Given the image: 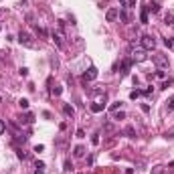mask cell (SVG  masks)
Wrapping results in <instances>:
<instances>
[{
    "label": "cell",
    "instance_id": "ba28073f",
    "mask_svg": "<svg viewBox=\"0 0 174 174\" xmlns=\"http://www.w3.org/2000/svg\"><path fill=\"white\" fill-rule=\"evenodd\" d=\"M146 10L152 12V14H158V12H160V4H158V2H148V4H146Z\"/></svg>",
    "mask_w": 174,
    "mask_h": 174
},
{
    "label": "cell",
    "instance_id": "e0dca14e",
    "mask_svg": "<svg viewBox=\"0 0 174 174\" xmlns=\"http://www.w3.org/2000/svg\"><path fill=\"white\" fill-rule=\"evenodd\" d=\"M35 174H45V162H36L35 164Z\"/></svg>",
    "mask_w": 174,
    "mask_h": 174
},
{
    "label": "cell",
    "instance_id": "60d3db41",
    "mask_svg": "<svg viewBox=\"0 0 174 174\" xmlns=\"http://www.w3.org/2000/svg\"><path fill=\"white\" fill-rule=\"evenodd\" d=\"M119 2H124V0H119Z\"/></svg>",
    "mask_w": 174,
    "mask_h": 174
},
{
    "label": "cell",
    "instance_id": "7c38bea8",
    "mask_svg": "<svg viewBox=\"0 0 174 174\" xmlns=\"http://www.w3.org/2000/svg\"><path fill=\"white\" fill-rule=\"evenodd\" d=\"M73 156H75V158H83V156H85V148H83V146H75Z\"/></svg>",
    "mask_w": 174,
    "mask_h": 174
},
{
    "label": "cell",
    "instance_id": "3957f363",
    "mask_svg": "<svg viewBox=\"0 0 174 174\" xmlns=\"http://www.w3.org/2000/svg\"><path fill=\"white\" fill-rule=\"evenodd\" d=\"M152 61L160 67V69H164V67H168V57L166 55H162V53H156V55H152Z\"/></svg>",
    "mask_w": 174,
    "mask_h": 174
},
{
    "label": "cell",
    "instance_id": "277c9868",
    "mask_svg": "<svg viewBox=\"0 0 174 174\" xmlns=\"http://www.w3.org/2000/svg\"><path fill=\"white\" fill-rule=\"evenodd\" d=\"M117 18H119V8H116V6H111L109 10L105 12V20H107V23H114Z\"/></svg>",
    "mask_w": 174,
    "mask_h": 174
},
{
    "label": "cell",
    "instance_id": "d590c367",
    "mask_svg": "<svg viewBox=\"0 0 174 174\" xmlns=\"http://www.w3.org/2000/svg\"><path fill=\"white\" fill-rule=\"evenodd\" d=\"M36 33H39L41 36H47V31L45 28H41V26H36Z\"/></svg>",
    "mask_w": 174,
    "mask_h": 174
},
{
    "label": "cell",
    "instance_id": "ab89813d",
    "mask_svg": "<svg viewBox=\"0 0 174 174\" xmlns=\"http://www.w3.org/2000/svg\"><path fill=\"white\" fill-rule=\"evenodd\" d=\"M0 103H2V97H0Z\"/></svg>",
    "mask_w": 174,
    "mask_h": 174
},
{
    "label": "cell",
    "instance_id": "4dcf8cb0",
    "mask_svg": "<svg viewBox=\"0 0 174 174\" xmlns=\"http://www.w3.org/2000/svg\"><path fill=\"white\" fill-rule=\"evenodd\" d=\"M156 77H158V79H166V73L160 69V71H156Z\"/></svg>",
    "mask_w": 174,
    "mask_h": 174
},
{
    "label": "cell",
    "instance_id": "8fae6325",
    "mask_svg": "<svg viewBox=\"0 0 174 174\" xmlns=\"http://www.w3.org/2000/svg\"><path fill=\"white\" fill-rule=\"evenodd\" d=\"M164 23L170 24V26H174V10H168L166 14H164Z\"/></svg>",
    "mask_w": 174,
    "mask_h": 174
},
{
    "label": "cell",
    "instance_id": "74e56055",
    "mask_svg": "<svg viewBox=\"0 0 174 174\" xmlns=\"http://www.w3.org/2000/svg\"><path fill=\"white\" fill-rule=\"evenodd\" d=\"M77 138H85V132H83V130H81V128L77 130Z\"/></svg>",
    "mask_w": 174,
    "mask_h": 174
},
{
    "label": "cell",
    "instance_id": "d6986e66",
    "mask_svg": "<svg viewBox=\"0 0 174 174\" xmlns=\"http://www.w3.org/2000/svg\"><path fill=\"white\" fill-rule=\"evenodd\" d=\"M51 93H53V95H55V97H59V95H61V93H63V87H59V85H55V87H53V89H51Z\"/></svg>",
    "mask_w": 174,
    "mask_h": 174
},
{
    "label": "cell",
    "instance_id": "f546056e",
    "mask_svg": "<svg viewBox=\"0 0 174 174\" xmlns=\"http://www.w3.org/2000/svg\"><path fill=\"white\" fill-rule=\"evenodd\" d=\"M6 132V124H4V119H0V136Z\"/></svg>",
    "mask_w": 174,
    "mask_h": 174
},
{
    "label": "cell",
    "instance_id": "7bdbcfd3",
    "mask_svg": "<svg viewBox=\"0 0 174 174\" xmlns=\"http://www.w3.org/2000/svg\"><path fill=\"white\" fill-rule=\"evenodd\" d=\"M172 49H174V47H172Z\"/></svg>",
    "mask_w": 174,
    "mask_h": 174
},
{
    "label": "cell",
    "instance_id": "8992f818",
    "mask_svg": "<svg viewBox=\"0 0 174 174\" xmlns=\"http://www.w3.org/2000/svg\"><path fill=\"white\" fill-rule=\"evenodd\" d=\"M146 51L144 49H138V51H134V55H132V61H136V63H142V61H146Z\"/></svg>",
    "mask_w": 174,
    "mask_h": 174
},
{
    "label": "cell",
    "instance_id": "52a82bcc",
    "mask_svg": "<svg viewBox=\"0 0 174 174\" xmlns=\"http://www.w3.org/2000/svg\"><path fill=\"white\" fill-rule=\"evenodd\" d=\"M51 39L55 41V45H57L59 49H63V33H55V31H53V33H51Z\"/></svg>",
    "mask_w": 174,
    "mask_h": 174
},
{
    "label": "cell",
    "instance_id": "4316f807",
    "mask_svg": "<svg viewBox=\"0 0 174 174\" xmlns=\"http://www.w3.org/2000/svg\"><path fill=\"white\" fill-rule=\"evenodd\" d=\"M18 105H20L23 109H28V99H20V101H18Z\"/></svg>",
    "mask_w": 174,
    "mask_h": 174
},
{
    "label": "cell",
    "instance_id": "b9f144b4",
    "mask_svg": "<svg viewBox=\"0 0 174 174\" xmlns=\"http://www.w3.org/2000/svg\"><path fill=\"white\" fill-rule=\"evenodd\" d=\"M0 31H2V26H0Z\"/></svg>",
    "mask_w": 174,
    "mask_h": 174
},
{
    "label": "cell",
    "instance_id": "6da1fadb",
    "mask_svg": "<svg viewBox=\"0 0 174 174\" xmlns=\"http://www.w3.org/2000/svg\"><path fill=\"white\" fill-rule=\"evenodd\" d=\"M140 43H142V49H144V51H154V49H156V39L152 35H144L140 39Z\"/></svg>",
    "mask_w": 174,
    "mask_h": 174
},
{
    "label": "cell",
    "instance_id": "83f0119b",
    "mask_svg": "<svg viewBox=\"0 0 174 174\" xmlns=\"http://www.w3.org/2000/svg\"><path fill=\"white\" fill-rule=\"evenodd\" d=\"M166 107H168L170 111H172V109H174V97H170V99L166 101Z\"/></svg>",
    "mask_w": 174,
    "mask_h": 174
},
{
    "label": "cell",
    "instance_id": "603a6c76",
    "mask_svg": "<svg viewBox=\"0 0 174 174\" xmlns=\"http://www.w3.org/2000/svg\"><path fill=\"white\" fill-rule=\"evenodd\" d=\"M114 119H126V114L124 111H114Z\"/></svg>",
    "mask_w": 174,
    "mask_h": 174
},
{
    "label": "cell",
    "instance_id": "9a60e30c",
    "mask_svg": "<svg viewBox=\"0 0 174 174\" xmlns=\"http://www.w3.org/2000/svg\"><path fill=\"white\" fill-rule=\"evenodd\" d=\"M103 105H105V103H101V101H99V103H91V111H93V114L103 111Z\"/></svg>",
    "mask_w": 174,
    "mask_h": 174
},
{
    "label": "cell",
    "instance_id": "1f68e13d",
    "mask_svg": "<svg viewBox=\"0 0 174 174\" xmlns=\"http://www.w3.org/2000/svg\"><path fill=\"white\" fill-rule=\"evenodd\" d=\"M142 95H146V97H150V95H152V87H146V89L142 91Z\"/></svg>",
    "mask_w": 174,
    "mask_h": 174
},
{
    "label": "cell",
    "instance_id": "d6a6232c",
    "mask_svg": "<svg viewBox=\"0 0 174 174\" xmlns=\"http://www.w3.org/2000/svg\"><path fill=\"white\" fill-rule=\"evenodd\" d=\"M18 73H20L23 77H26V75H28V69H26V67H20V69H18Z\"/></svg>",
    "mask_w": 174,
    "mask_h": 174
},
{
    "label": "cell",
    "instance_id": "30bf717a",
    "mask_svg": "<svg viewBox=\"0 0 174 174\" xmlns=\"http://www.w3.org/2000/svg\"><path fill=\"white\" fill-rule=\"evenodd\" d=\"M119 18H122L124 23H132V14L128 12V8H126V6H124V8L119 10Z\"/></svg>",
    "mask_w": 174,
    "mask_h": 174
},
{
    "label": "cell",
    "instance_id": "7a4b0ae2",
    "mask_svg": "<svg viewBox=\"0 0 174 174\" xmlns=\"http://www.w3.org/2000/svg\"><path fill=\"white\" fill-rule=\"evenodd\" d=\"M18 43H20V45H24V47H28V49H33V47H35L33 36L28 35L26 31H20V33H18Z\"/></svg>",
    "mask_w": 174,
    "mask_h": 174
},
{
    "label": "cell",
    "instance_id": "2e32d148",
    "mask_svg": "<svg viewBox=\"0 0 174 174\" xmlns=\"http://www.w3.org/2000/svg\"><path fill=\"white\" fill-rule=\"evenodd\" d=\"M140 20H142V24H148V10H146V6L140 12Z\"/></svg>",
    "mask_w": 174,
    "mask_h": 174
},
{
    "label": "cell",
    "instance_id": "8d00e7d4",
    "mask_svg": "<svg viewBox=\"0 0 174 174\" xmlns=\"http://www.w3.org/2000/svg\"><path fill=\"white\" fill-rule=\"evenodd\" d=\"M103 130H105V132H114V126H111V124H105Z\"/></svg>",
    "mask_w": 174,
    "mask_h": 174
},
{
    "label": "cell",
    "instance_id": "7402d4cb",
    "mask_svg": "<svg viewBox=\"0 0 174 174\" xmlns=\"http://www.w3.org/2000/svg\"><path fill=\"white\" fill-rule=\"evenodd\" d=\"M63 170H65V172H71V170H73V164H71V160H65V166H63Z\"/></svg>",
    "mask_w": 174,
    "mask_h": 174
},
{
    "label": "cell",
    "instance_id": "4fadbf2b",
    "mask_svg": "<svg viewBox=\"0 0 174 174\" xmlns=\"http://www.w3.org/2000/svg\"><path fill=\"white\" fill-rule=\"evenodd\" d=\"M63 114H65V116H71V117H73V116H75V109H73L69 103H65V105H63Z\"/></svg>",
    "mask_w": 174,
    "mask_h": 174
},
{
    "label": "cell",
    "instance_id": "5bb4252c",
    "mask_svg": "<svg viewBox=\"0 0 174 174\" xmlns=\"http://www.w3.org/2000/svg\"><path fill=\"white\" fill-rule=\"evenodd\" d=\"M124 132H126V136H128V138H136V128H134V126H126Z\"/></svg>",
    "mask_w": 174,
    "mask_h": 174
},
{
    "label": "cell",
    "instance_id": "44dd1931",
    "mask_svg": "<svg viewBox=\"0 0 174 174\" xmlns=\"http://www.w3.org/2000/svg\"><path fill=\"white\" fill-rule=\"evenodd\" d=\"M16 156H18L20 160H24V158H26V152H24L23 148H16Z\"/></svg>",
    "mask_w": 174,
    "mask_h": 174
},
{
    "label": "cell",
    "instance_id": "ffe728a7",
    "mask_svg": "<svg viewBox=\"0 0 174 174\" xmlns=\"http://www.w3.org/2000/svg\"><path fill=\"white\" fill-rule=\"evenodd\" d=\"M150 174H164V166H154Z\"/></svg>",
    "mask_w": 174,
    "mask_h": 174
},
{
    "label": "cell",
    "instance_id": "484cf974",
    "mask_svg": "<svg viewBox=\"0 0 174 174\" xmlns=\"http://www.w3.org/2000/svg\"><path fill=\"white\" fill-rule=\"evenodd\" d=\"M91 144H93V146L99 144V134H93V136H91Z\"/></svg>",
    "mask_w": 174,
    "mask_h": 174
},
{
    "label": "cell",
    "instance_id": "9c48e42d",
    "mask_svg": "<svg viewBox=\"0 0 174 174\" xmlns=\"http://www.w3.org/2000/svg\"><path fill=\"white\" fill-rule=\"evenodd\" d=\"M132 63H134L132 59H124V61H122V75H128V73H130V67H132Z\"/></svg>",
    "mask_w": 174,
    "mask_h": 174
},
{
    "label": "cell",
    "instance_id": "836d02e7",
    "mask_svg": "<svg viewBox=\"0 0 174 174\" xmlns=\"http://www.w3.org/2000/svg\"><path fill=\"white\" fill-rule=\"evenodd\" d=\"M119 105H122V101H114V103H111V111H117Z\"/></svg>",
    "mask_w": 174,
    "mask_h": 174
},
{
    "label": "cell",
    "instance_id": "d4e9b609",
    "mask_svg": "<svg viewBox=\"0 0 174 174\" xmlns=\"http://www.w3.org/2000/svg\"><path fill=\"white\" fill-rule=\"evenodd\" d=\"M140 95H142V91H140V89H136V91H132V93H130V99H138Z\"/></svg>",
    "mask_w": 174,
    "mask_h": 174
},
{
    "label": "cell",
    "instance_id": "cb8c5ba5",
    "mask_svg": "<svg viewBox=\"0 0 174 174\" xmlns=\"http://www.w3.org/2000/svg\"><path fill=\"white\" fill-rule=\"evenodd\" d=\"M172 85V77H168V79H164V83H162V89H168Z\"/></svg>",
    "mask_w": 174,
    "mask_h": 174
},
{
    "label": "cell",
    "instance_id": "f35d334b",
    "mask_svg": "<svg viewBox=\"0 0 174 174\" xmlns=\"http://www.w3.org/2000/svg\"><path fill=\"white\" fill-rule=\"evenodd\" d=\"M45 150V146H43V144H39V146H35V152H43Z\"/></svg>",
    "mask_w": 174,
    "mask_h": 174
},
{
    "label": "cell",
    "instance_id": "f1b7e54d",
    "mask_svg": "<svg viewBox=\"0 0 174 174\" xmlns=\"http://www.w3.org/2000/svg\"><path fill=\"white\" fill-rule=\"evenodd\" d=\"M164 45L168 47V49H172V47H174V41H172V39H164Z\"/></svg>",
    "mask_w": 174,
    "mask_h": 174
},
{
    "label": "cell",
    "instance_id": "5b68a950",
    "mask_svg": "<svg viewBox=\"0 0 174 174\" xmlns=\"http://www.w3.org/2000/svg\"><path fill=\"white\" fill-rule=\"evenodd\" d=\"M97 73H99V71H97V67H89V69L85 71V75H83V79H85V81H93V79H97Z\"/></svg>",
    "mask_w": 174,
    "mask_h": 174
},
{
    "label": "cell",
    "instance_id": "ac0fdd59",
    "mask_svg": "<svg viewBox=\"0 0 174 174\" xmlns=\"http://www.w3.org/2000/svg\"><path fill=\"white\" fill-rule=\"evenodd\" d=\"M20 122H23V124H33V122H35V116H33V114H26L24 119H20Z\"/></svg>",
    "mask_w": 174,
    "mask_h": 174
},
{
    "label": "cell",
    "instance_id": "e575fe53",
    "mask_svg": "<svg viewBox=\"0 0 174 174\" xmlns=\"http://www.w3.org/2000/svg\"><path fill=\"white\" fill-rule=\"evenodd\" d=\"M140 107H142V111H144V114H148V111H150V105H148V103H142Z\"/></svg>",
    "mask_w": 174,
    "mask_h": 174
}]
</instances>
